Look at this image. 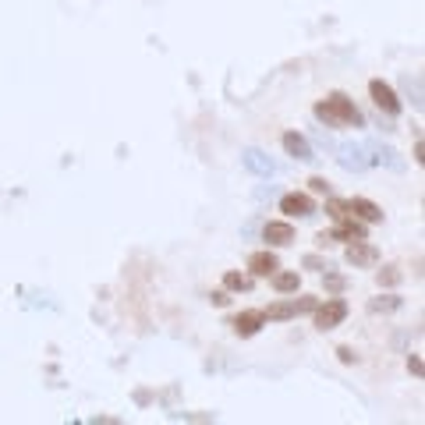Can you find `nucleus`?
Returning a JSON list of instances; mask_svg holds the SVG:
<instances>
[{"label":"nucleus","mask_w":425,"mask_h":425,"mask_svg":"<svg viewBox=\"0 0 425 425\" xmlns=\"http://www.w3.org/2000/svg\"><path fill=\"white\" fill-rule=\"evenodd\" d=\"M316 117L319 121H326L330 128H358L361 124V114L354 110V103L347 100V96H340V92H333V96H326L319 107H316Z\"/></svg>","instance_id":"obj_1"},{"label":"nucleus","mask_w":425,"mask_h":425,"mask_svg":"<svg viewBox=\"0 0 425 425\" xmlns=\"http://www.w3.org/2000/svg\"><path fill=\"white\" fill-rule=\"evenodd\" d=\"M249 270H252L256 277H273V273L280 270V263H277L273 252H256V256H249Z\"/></svg>","instance_id":"obj_6"},{"label":"nucleus","mask_w":425,"mask_h":425,"mask_svg":"<svg viewBox=\"0 0 425 425\" xmlns=\"http://www.w3.org/2000/svg\"><path fill=\"white\" fill-rule=\"evenodd\" d=\"M263 234H266L270 245H291V241H294V227H291V224H266Z\"/></svg>","instance_id":"obj_14"},{"label":"nucleus","mask_w":425,"mask_h":425,"mask_svg":"<svg viewBox=\"0 0 425 425\" xmlns=\"http://www.w3.org/2000/svg\"><path fill=\"white\" fill-rule=\"evenodd\" d=\"M326 287H330V291H340V287H344V277L330 273V277H326Z\"/></svg>","instance_id":"obj_21"},{"label":"nucleus","mask_w":425,"mask_h":425,"mask_svg":"<svg viewBox=\"0 0 425 425\" xmlns=\"http://www.w3.org/2000/svg\"><path fill=\"white\" fill-rule=\"evenodd\" d=\"M369 309H372V312H397V309H400V298H376V301H369Z\"/></svg>","instance_id":"obj_18"},{"label":"nucleus","mask_w":425,"mask_h":425,"mask_svg":"<svg viewBox=\"0 0 425 425\" xmlns=\"http://www.w3.org/2000/svg\"><path fill=\"white\" fill-rule=\"evenodd\" d=\"M330 238H344V241H358V238H365V227H361L358 220H347V212H344V217H337V231H333Z\"/></svg>","instance_id":"obj_8"},{"label":"nucleus","mask_w":425,"mask_h":425,"mask_svg":"<svg viewBox=\"0 0 425 425\" xmlns=\"http://www.w3.org/2000/svg\"><path fill=\"white\" fill-rule=\"evenodd\" d=\"M407 369H411L414 376H421V358H411V361H407Z\"/></svg>","instance_id":"obj_22"},{"label":"nucleus","mask_w":425,"mask_h":425,"mask_svg":"<svg viewBox=\"0 0 425 425\" xmlns=\"http://www.w3.org/2000/svg\"><path fill=\"white\" fill-rule=\"evenodd\" d=\"M312 309H316V298H298V301L273 305V309H266L263 316H266V319H291V316H298V312H312Z\"/></svg>","instance_id":"obj_4"},{"label":"nucleus","mask_w":425,"mask_h":425,"mask_svg":"<svg viewBox=\"0 0 425 425\" xmlns=\"http://www.w3.org/2000/svg\"><path fill=\"white\" fill-rule=\"evenodd\" d=\"M280 209L287 212V217H312V212H316L312 198H309V195H298V191L284 195V198H280Z\"/></svg>","instance_id":"obj_5"},{"label":"nucleus","mask_w":425,"mask_h":425,"mask_svg":"<svg viewBox=\"0 0 425 425\" xmlns=\"http://www.w3.org/2000/svg\"><path fill=\"white\" fill-rule=\"evenodd\" d=\"M369 92H372V100H376V107L386 114V117H393V114H400V100L393 96V89L386 85V82H369Z\"/></svg>","instance_id":"obj_3"},{"label":"nucleus","mask_w":425,"mask_h":425,"mask_svg":"<svg viewBox=\"0 0 425 425\" xmlns=\"http://www.w3.org/2000/svg\"><path fill=\"white\" fill-rule=\"evenodd\" d=\"M337 354H340V361H354V354H351V347H340Z\"/></svg>","instance_id":"obj_23"},{"label":"nucleus","mask_w":425,"mask_h":425,"mask_svg":"<svg viewBox=\"0 0 425 425\" xmlns=\"http://www.w3.org/2000/svg\"><path fill=\"white\" fill-rule=\"evenodd\" d=\"M347 209H351V212H358V217H361V220H369V224L383 220V209H379L376 202H369V198H351V202H347Z\"/></svg>","instance_id":"obj_11"},{"label":"nucleus","mask_w":425,"mask_h":425,"mask_svg":"<svg viewBox=\"0 0 425 425\" xmlns=\"http://www.w3.org/2000/svg\"><path fill=\"white\" fill-rule=\"evenodd\" d=\"M379 284H386V287H393V284H400V273H397L393 266H386V270L379 273Z\"/></svg>","instance_id":"obj_19"},{"label":"nucleus","mask_w":425,"mask_h":425,"mask_svg":"<svg viewBox=\"0 0 425 425\" xmlns=\"http://www.w3.org/2000/svg\"><path fill=\"white\" fill-rule=\"evenodd\" d=\"M372 152H376V160H383V163H386V167H393V170H400V167H404L390 145H372Z\"/></svg>","instance_id":"obj_16"},{"label":"nucleus","mask_w":425,"mask_h":425,"mask_svg":"<svg viewBox=\"0 0 425 425\" xmlns=\"http://www.w3.org/2000/svg\"><path fill=\"white\" fill-rule=\"evenodd\" d=\"M266 323V316L263 312H241L238 319H234V330L241 333V337H252V333H259V326Z\"/></svg>","instance_id":"obj_12"},{"label":"nucleus","mask_w":425,"mask_h":425,"mask_svg":"<svg viewBox=\"0 0 425 425\" xmlns=\"http://www.w3.org/2000/svg\"><path fill=\"white\" fill-rule=\"evenodd\" d=\"M309 184H312V191H323V195H330V184H326L323 177H312Z\"/></svg>","instance_id":"obj_20"},{"label":"nucleus","mask_w":425,"mask_h":425,"mask_svg":"<svg viewBox=\"0 0 425 425\" xmlns=\"http://www.w3.org/2000/svg\"><path fill=\"white\" fill-rule=\"evenodd\" d=\"M312 312H316V326H319V330H333L337 323H344L347 305H344L340 298H330L326 305H319V309H312Z\"/></svg>","instance_id":"obj_2"},{"label":"nucleus","mask_w":425,"mask_h":425,"mask_svg":"<svg viewBox=\"0 0 425 425\" xmlns=\"http://www.w3.org/2000/svg\"><path fill=\"white\" fill-rule=\"evenodd\" d=\"M273 287H277L280 294L298 291V273H273Z\"/></svg>","instance_id":"obj_15"},{"label":"nucleus","mask_w":425,"mask_h":425,"mask_svg":"<svg viewBox=\"0 0 425 425\" xmlns=\"http://www.w3.org/2000/svg\"><path fill=\"white\" fill-rule=\"evenodd\" d=\"M224 284H227L231 291H252V277H245V273H227Z\"/></svg>","instance_id":"obj_17"},{"label":"nucleus","mask_w":425,"mask_h":425,"mask_svg":"<svg viewBox=\"0 0 425 425\" xmlns=\"http://www.w3.org/2000/svg\"><path fill=\"white\" fill-rule=\"evenodd\" d=\"M245 167H249L252 174H263V177L273 174V160H270L266 152H259V149H245Z\"/></svg>","instance_id":"obj_10"},{"label":"nucleus","mask_w":425,"mask_h":425,"mask_svg":"<svg viewBox=\"0 0 425 425\" xmlns=\"http://www.w3.org/2000/svg\"><path fill=\"white\" fill-rule=\"evenodd\" d=\"M284 149H287L294 160H316V156H312V145H309L298 131H287V135H284Z\"/></svg>","instance_id":"obj_9"},{"label":"nucleus","mask_w":425,"mask_h":425,"mask_svg":"<svg viewBox=\"0 0 425 425\" xmlns=\"http://www.w3.org/2000/svg\"><path fill=\"white\" fill-rule=\"evenodd\" d=\"M344 259H347L351 266H372V263H376V249H372V245H361V238H358V241L344 252Z\"/></svg>","instance_id":"obj_7"},{"label":"nucleus","mask_w":425,"mask_h":425,"mask_svg":"<svg viewBox=\"0 0 425 425\" xmlns=\"http://www.w3.org/2000/svg\"><path fill=\"white\" fill-rule=\"evenodd\" d=\"M337 152H340V167H347V170H365L369 167V160L361 156L358 145H340Z\"/></svg>","instance_id":"obj_13"}]
</instances>
